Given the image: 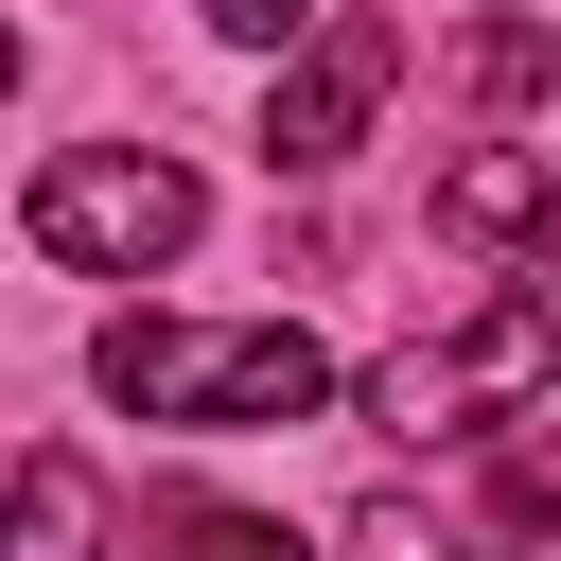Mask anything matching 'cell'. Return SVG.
<instances>
[{
  "instance_id": "1",
  "label": "cell",
  "mask_w": 561,
  "mask_h": 561,
  "mask_svg": "<svg viewBox=\"0 0 561 561\" xmlns=\"http://www.w3.org/2000/svg\"><path fill=\"white\" fill-rule=\"evenodd\" d=\"M88 368H105L123 421H175V438H263V421L333 403V351L298 316H105Z\"/></svg>"
},
{
  "instance_id": "2",
  "label": "cell",
  "mask_w": 561,
  "mask_h": 561,
  "mask_svg": "<svg viewBox=\"0 0 561 561\" xmlns=\"http://www.w3.org/2000/svg\"><path fill=\"white\" fill-rule=\"evenodd\" d=\"M543 351H561V298H526V280H491L456 333H403L351 403L386 421V438H491V421H526L543 403Z\"/></svg>"
},
{
  "instance_id": "3",
  "label": "cell",
  "mask_w": 561,
  "mask_h": 561,
  "mask_svg": "<svg viewBox=\"0 0 561 561\" xmlns=\"http://www.w3.org/2000/svg\"><path fill=\"white\" fill-rule=\"evenodd\" d=\"M18 228H35V263H70V280H140V263H175V245L210 228V193H193V158H158V140H70V158H35Z\"/></svg>"
},
{
  "instance_id": "4",
  "label": "cell",
  "mask_w": 561,
  "mask_h": 561,
  "mask_svg": "<svg viewBox=\"0 0 561 561\" xmlns=\"http://www.w3.org/2000/svg\"><path fill=\"white\" fill-rule=\"evenodd\" d=\"M386 88H403V35H386V18H316V35H298V70H280V105H263V158H280V175L351 158Z\"/></svg>"
},
{
  "instance_id": "5",
  "label": "cell",
  "mask_w": 561,
  "mask_h": 561,
  "mask_svg": "<svg viewBox=\"0 0 561 561\" xmlns=\"http://www.w3.org/2000/svg\"><path fill=\"white\" fill-rule=\"evenodd\" d=\"M543 210H561V158H543V140H473V158H438V228H456V245H526Z\"/></svg>"
},
{
  "instance_id": "6",
  "label": "cell",
  "mask_w": 561,
  "mask_h": 561,
  "mask_svg": "<svg viewBox=\"0 0 561 561\" xmlns=\"http://www.w3.org/2000/svg\"><path fill=\"white\" fill-rule=\"evenodd\" d=\"M491 526H508L526 561H561V421H543V403L491 421Z\"/></svg>"
},
{
  "instance_id": "7",
  "label": "cell",
  "mask_w": 561,
  "mask_h": 561,
  "mask_svg": "<svg viewBox=\"0 0 561 561\" xmlns=\"http://www.w3.org/2000/svg\"><path fill=\"white\" fill-rule=\"evenodd\" d=\"M140 561H316L280 508H228V491H175L158 526H140Z\"/></svg>"
},
{
  "instance_id": "8",
  "label": "cell",
  "mask_w": 561,
  "mask_h": 561,
  "mask_svg": "<svg viewBox=\"0 0 561 561\" xmlns=\"http://www.w3.org/2000/svg\"><path fill=\"white\" fill-rule=\"evenodd\" d=\"M18 561H105V491L70 456H18Z\"/></svg>"
},
{
  "instance_id": "9",
  "label": "cell",
  "mask_w": 561,
  "mask_h": 561,
  "mask_svg": "<svg viewBox=\"0 0 561 561\" xmlns=\"http://www.w3.org/2000/svg\"><path fill=\"white\" fill-rule=\"evenodd\" d=\"M333 561H473V543H456V526H438V508H421V491H368V508H351V543H333Z\"/></svg>"
},
{
  "instance_id": "10",
  "label": "cell",
  "mask_w": 561,
  "mask_h": 561,
  "mask_svg": "<svg viewBox=\"0 0 561 561\" xmlns=\"http://www.w3.org/2000/svg\"><path fill=\"white\" fill-rule=\"evenodd\" d=\"M456 70H473V88H543V35H526V18H473Z\"/></svg>"
},
{
  "instance_id": "11",
  "label": "cell",
  "mask_w": 561,
  "mask_h": 561,
  "mask_svg": "<svg viewBox=\"0 0 561 561\" xmlns=\"http://www.w3.org/2000/svg\"><path fill=\"white\" fill-rule=\"evenodd\" d=\"M193 18H210V35H263V53H280V35H316L333 0H193Z\"/></svg>"
}]
</instances>
